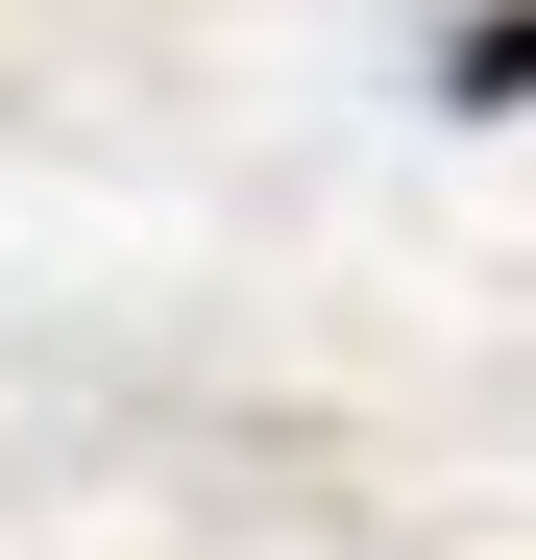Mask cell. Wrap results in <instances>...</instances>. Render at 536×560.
Listing matches in <instances>:
<instances>
[{"mask_svg": "<svg viewBox=\"0 0 536 560\" xmlns=\"http://www.w3.org/2000/svg\"><path fill=\"white\" fill-rule=\"evenodd\" d=\"M439 98H464V122H536V0H488V25H439Z\"/></svg>", "mask_w": 536, "mask_h": 560, "instance_id": "1", "label": "cell"}]
</instances>
